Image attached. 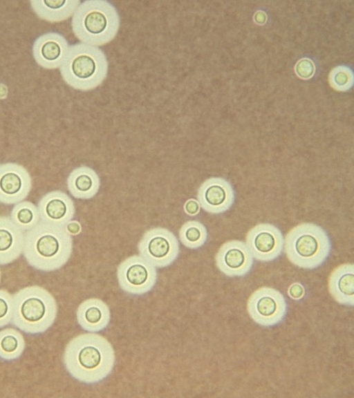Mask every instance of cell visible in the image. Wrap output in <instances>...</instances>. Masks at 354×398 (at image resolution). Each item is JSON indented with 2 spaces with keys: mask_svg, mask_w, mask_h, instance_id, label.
Instances as JSON below:
<instances>
[{
  "mask_svg": "<svg viewBox=\"0 0 354 398\" xmlns=\"http://www.w3.org/2000/svg\"><path fill=\"white\" fill-rule=\"evenodd\" d=\"M12 296L11 323L19 330L31 335L41 334L53 325L57 314V304L44 287L27 286Z\"/></svg>",
  "mask_w": 354,
  "mask_h": 398,
  "instance_id": "obj_3",
  "label": "cell"
},
{
  "mask_svg": "<svg viewBox=\"0 0 354 398\" xmlns=\"http://www.w3.org/2000/svg\"><path fill=\"white\" fill-rule=\"evenodd\" d=\"M67 187L75 198L89 199L98 191L100 179L94 170L80 167L73 170L67 178Z\"/></svg>",
  "mask_w": 354,
  "mask_h": 398,
  "instance_id": "obj_19",
  "label": "cell"
},
{
  "mask_svg": "<svg viewBox=\"0 0 354 398\" xmlns=\"http://www.w3.org/2000/svg\"><path fill=\"white\" fill-rule=\"evenodd\" d=\"M253 263V257L246 244L237 240L223 244L216 255L217 267L230 277L246 275L251 270Z\"/></svg>",
  "mask_w": 354,
  "mask_h": 398,
  "instance_id": "obj_12",
  "label": "cell"
},
{
  "mask_svg": "<svg viewBox=\"0 0 354 398\" xmlns=\"http://www.w3.org/2000/svg\"><path fill=\"white\" fill-rule=\"evenodd\" d=\"M73 240L65 227L40 220L24 234L23 254L26 262L41 272L60 269L69 260Z\"/></svg>",
  "mask_w": 354,
  "mask_h": 398,
  "instance_id": "obj_2",
  "label": "cell"
},
{
  "mask_svg": "<svg viewBox=\"0 0 354 398\" xmlns=\"http://www.w3.org/2000/svg\"><path fill=\"white\" fill-rule=\"evenodd\" d=\"M288 293L292 299L298 300L303 296L304 290L301 284L295 283L289 287Z\"/></svg>",
  "mask_w": 354,
  "mask_h": 398,
  "instance_id": "obj_26",
  "label": "cell"
},
{
  "mask_svg": "<svg viewBox=\"0 0 354 398\" xmlns=\"http://www.w3.org/2000/svg\"><path fill=\"white\" fill-rule=\"evenodd\" d=\"M24 244V231L10 217L0 216V265L17 260L23 254Z\"/></svg>",
  "mask_w": 354,
  "mask_h": 398,
  "instance_id": "obj_17",
  "label": "cell"
},
{
  "mask_svg": "<svg viewBox=\"0 0 354 398\" xmlns=\"http://www.w3.org/2000/svg\"><path fill=\"white\" fill-rule=\"evenodd\" d=\"M354 267L346 263L337 267L328 278V291L339 304L353 306L354 304Z\"/></svg>",
  "mask_w": 354,
  "mask_h": 398,
  "instance_id": "obj_18",
  "label": "cell"
},
{
  "mask_svg": "<svg viewBox=\"0 0 354 398\" xmlns=\"http://www.w3.org/2000/svg\"><path fill=\"white\" fill-rule=\"evenodd\" d=\"M234 191L231 184L222 178L205 180L198 191V200L206 211L218 214L228 210L234 203Z\"/></svg>",
  "mask_w": 354,
  "mask_h": 398,
  "instance_id": "obj_13",
  "label": "cell"
},
{
  "mask_svg": "<svg viewBox=\"0 0 354 398\" xmlns=\"http://www.w3.org/2000/svg\"><path fill=\"white\" fill-rule=\"evenodd\" d=\"M59 68L68 84L76 89L89 90L103 82L108 63L97 46L82 43L69 47Z\"/></svg>",
  "mask_w": 354,
  "mask_h": 398,
  "instance_id": "obj_5",
  "label": "cell"
},
{
  "mask_svg": "<svg viewBox=\"0 0 354 398\" xmlns=\"http://www.w3.org/2000/svg\"><path fill=\"white\" fill-rule=\"evenodd\" d=\"M35 13L41 19L57 22L70 17L80 3L74 0H35L30 1Z\"/></svg>",
  "mask_w": 354,
  "mask_h": 398,
  "instance_id": "obj_20",
  "label": "cell"
},
{
  "mask_svg": "<svg viewBox=\"0 0 354 398\" xmlns=\"http://www.w3.org/2000/svg\"><path fill=\"white\" fill-rule=\"evenodd\" d=\"M31 187V177L23 166L14 162L0 164L1 203L9 205L23 201Z\"/></svg>",
  "mask_w": 354,
  "mask_h": 398,
  "instance_id": "obj_11",
  "label": "cell"
},
{
  "mask_svg": "<svg viewBox=\"0 0 354 398\" xmlns=\"http://www.w3.org/2000/svg\"><path fill=\"white\" fill-rule=\"evenodd\" d=\"M65 229L68 231V233L71 234H77L80 231V225L76 221H70L68 222L66 226Z\"/></svg>",
  "mask_w": 354,
  "mask_h": 398,
  "instance_id": "obj_28",
  "label": "cell"
},
{
  "mask_svg": "<svg viewBox=\"0 0 354 398\" xmlns=\"http://www.w3.org/2000/svg\"><path fill=\"white\" fill-rule=\"evenodd\" d=\"M284 240L280 229L273 225L262 223L252 228L246 236V245L253 258L270 262L277 258L283 250Z\"/></svg>",
  "mask_w": 354,
  "mask_h": 398,
  "instance_id": "obj_10",
  "label": "cell"
},
{
  "mask_svg": "<svg viewBox=\"0 0 354 398\" xmlns=\"http://www.w3.org/2000/svg\"><path fill=\"white\" fill-rule=\"evenodd\" d=\"M13 313V296L0 289V328L11 323Z\"/></svg>",
  "mask_w": 354,
  "mask_h": 398,
  "instance_id": "obj_24",
  "label": "cell"
},
{
  "mask_svg": "<svg viewBox=\"0 0 354 398\" xmlns=\"http://www.w3.org/2000/svg\"><path fill=\"white\" fill-rule=\"evenodd\" d=\"M200 209V205L198 201L194 199H189L185 205V211L190 216H195Z\"/></svg>",
  "mask_w": 354,
  "mask_h": 398,
  "instance_id": "obj_27",
  "label": "cell"
},
{
  "mask_svg": "<svg viewBox=\"0 0 354 398\" xmlns=\"http://www.w3.org/2000/svg\"><path fill=\"white\" fill-rule=\"evenodd\" d=\"M10 219L19 229L28 231L35 227L40 220L37 207L29 201H21L12 207Z\"/></svg>",
  "mask_w": 354,
  "mask_h": 398,
  "instance_id": "obj_22",
  "label": "cell"
},
{
  "mask_svg": "<svg viewBox=\"0 0 354 398\" xmlns=\"http://www.w3.org/2000/svg\"><path fill=\"white\" fill-rule=\"evenodd\" d=\"M349 72L342 68H339L333 74V82L338 88H342L348 86L350 84Z\"/></svg>",
  "mask_w": 354,
  "mask_h": 398,
  "instance_id": "obj_25",
  "label": "cell"
},
{
  "mask_svg": "<svg viewBox=\"0 0 354 398\" xmlns=\"http://www.w3.org/2000/svg\"><path fill=\"white\" fill-rule=\"evenodd\" d=\"M180 242L187 248L195 249L202 247L207 238L205 227L200 222L190 220L185 222L179 231Z\"/></svg>",
  "mask_w": 354,
  "mask_h": 398,
  "instance_id": "obj_23",
  "label": "cell"
},
{
  "mask_svg": "<svg viewBox=\"0 0 354 398\" xmlns=\"http://www.w3.org/2000/svg\"><path fill=\"white\" fill-rule=\"evenodd\" d=\"M77 321L84 330L97 332L104 330L109 325L111 313L108 305L99 298H88L77 307Z\"/></svg>",
  "mask_w": 354,
  "mask_h": 398,
  "instance_id": "obj_16",
  "label": "cell"
},
{
  "mask_svg": "<svg viewBox=\"0 0 354 398\" xmlns=\"http://www.w3.org/2000/svg\"><path fill=\"white\" fill-rule=\"evenodd\" d=\"M69 47L63 36L56 32H48L35 41L33 57L41 66L48 69L55 68L62 65Z\"/></svg>",
  "mask_w": 354,
  "mask_h": 398,
  "instance_id": "obj_15",
  "label": "cell"
},
{
  "mask_svg": "<svg viewBox=\"0 0 354 398\" xmlns=\"http://www.w3.org/2000/svg\"><path fill=\"white\" fill-rule=\"evenodd\" d=\"M248 312L257 324L264 327L278 325L284 319L287 304L283 295L278 290L262 287L249 297Z\"/></svg>",
  "mask_w": 354,
  "mask_h": 398,
  "instance_id": "obj_7",
  "label": "cell"
},
{
  "mask_svg": "<svg viewBox=\"0 0 354 398\" xmlns=\"http://www.w3.org/2000/svg\"><path fill=\"white\" fill-rule=\"evenodd\" d=\"M283 245L288 260L307 269L322 265L331 251L330 240L326 231L313 223H302L290 229Z\"/></svg>",
  "mask_w": 354,
  "mask_h": 398,
  "instance_id": "obj_6",
  "label": "cell"
},
{
  "mask_svg": "<svg viewBox=\"0 0 354 398\" xmlns=\"http://www.w3.org/2000/svg\"><path fill=\"white\" fill-rule=\"evenodd\" d=\"M115 361V352L109 341L91 332L73 338L63 355L68 373L85 384H95L106 379L111 373Z\"/></svg>",
  "mask_w": 354,
  "mask_h": 398,
  "instance_id": "obj_1",
  "label": "cell"
},
{
  "mask_svg": "<svg viewBox=\"0 0 354 398\" xmlns=\"http://www.w3.org/2000/svg\"><path fill=\"white\" fill-rule=\"evenodd\" d=\"M37 208L41 221L61 227H65L75 214L73 200L61 191L46 193L39 200Z\"/></svg>",
  "mask_w": 354,
  "mask_h": 398,
  "instance_id": "obj_14",
  "label": "cell"
},
{
  "mask_svg": "<svg viewBox=\"0 0 354 398\" xmlns=\"http://www.w3.org/2000/svg\"><path fill=\"white\" fill-rule=\"evenodd\" d=\"M119 24L117 10L106 1H86L80 3L72 19L76 37L82 43L95 46L112 40Z\"/></svg>",
  "mask_w": 354,
  "mask_h": 398,
  "instance_id": "obj_4",
  "label": "cell"
},
{
  "mask_svg": "<svg viewBox=\"0 0 354 398\" xmlns=\"http://www.w3.org/2000/svg\"><path fill=\"white\" fill-rule=\"evenodd\" d=\"M117 278L120 288L135 296L145 294L154 287L157 272L155 267L140 256H132L118 267Z\"/></svg>",
  "mask_w": 354,
  "mask_h": 398,
  "instance_id": "obj_9",
  "label": "cell"
},
{
  "mask_svg": "<svg viewBox=\"0 0 354 398\" xmlns=\"http://www.w3.org/2000/svg\"><path fill=\"white\" fill-rule=\"evenodd\" d=\"M26 348L22 334L12 328L0 330V359L5 361H12L19 359Z\"/></svg>",
  "mask_w": 354,
  "mask_h": 398,
  "instance_id": "obj_21",
  "label": "cell"
},
{
  "mask_svg": "<svg viewBox=\"0 0 354 398\" xmlns=\"http://www.w3.org/2000/svg\"><path fill=\"white\" fill-rule=\"evenodd\" d=\"M0 282H1V270H0Z\"/></svg>",
  "mask_w": 354,
  "mask_h": 398,
  "instance_id": "obj_29",
  "label": "cell"
},
{
  "mask_svg": "<svg viewBox=\"0 0 354 398\" xmlns=\"http://www.w3.org/2000/svg\"><path fill=\"white\" fill-rule=\"evenodd\" d=\"M138 250L145 260L162 268L171 265L179 254V244L172 232L164 228L147 231L142 237Z\"/></svg>",
  "mask_w": 354,
  "mask_h": 398,
  "instance_id": "obj_8",
  "label": "cell"
}]
</instances>
